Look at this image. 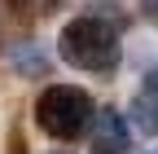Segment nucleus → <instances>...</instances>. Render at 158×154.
Listing matches in <instances>:
<instances>
[{
  "label": "nucleus",
  "mask_w": 158,
  "mask_h": 154,
  "mask_svg": "<svg viewBox=\"0 0 158 154\" xmlns=\"http://www.w3.org/2000/svg\"><path fill=\"white\" fill-rule=\"evenodd\" d=\"M57 57H62L66 66H75V71L101 75V71L118 66L123 44H118L114 22H106V18H97V13H84V18H70L62 27V35H57Z\"/></svg>",
  "instance_id": "f257e3e1"
},
{
  "label": "nucleus",
  "mask_w": 158,
  "mask_h": 154,
  "mask_svg": "<svg viewBox=\"0 0 158 154\" xmlns=\"http://www.w3.org/2000/svg\"><path fill=\"white\" fill-rule=\"evenodd\" d=\"M92 119H97V106L75 84H48L35 97V123L53 141H79L92 128Z\"/></svg>",
  "instance_id": "f03ea898"
},
{
  "label": "nucleus",
  "mask_w": 158,
  "mask_h": 154,
  "mask_svg": "<svg viewBox=\"0 0 158 154\" xmlns=\"http://www.w3.org/2000/svg\"><path fill=\"white\" fill-rule=\"evenodd\" d=\"M97 128H92V154H127L132 150V128H127V119L118 110H101L92 119Z\"/></svg>",
  "instance_id": "7ed1b4c3"
},
{
  "label": "nucleus",
  "mask_w": 158,
  "mask_h": 154,
  "mask_svg": "<svg viewBox=\"0 0 158 154\" xmlns=\"http://www.w3.org/2000/svg\"><path fill=\"white\" fill-rule=\"evenodd\" d=\"M132 123L145 132V137H158V66L141 79V88H136L132 97Z\"/></svg>",
  "instance_id": "20e7f679"
},
{
  "label": "nucleus",
  "mask_w": 158,
  "mask_h": 154,
  "mask_svg": "<svg viewBox=\"0 0 158 154\" xmlns=\"http://www.w3.org/2000/svg\"><path fill=\"white\" fill-rule=\"evenodd\" d=\"M141 13L149 18V22H154V27H158V0H141Z\"/></svg>",
  "instance_id": "39448f33"
},
{
  "label": "nucleus",
  "mask_w": 158,
  "mask_h": 154,
  "mask_svg": "<svg viewBox=\"0 0 158 154\" xmlns=\"http://www.w3.org/2000/svg\"><path fill=\"white\" fill-rule=\"evenodd\" d=\"M53 154H70V150H53Z\"/></svg>",
  "instance_id": "423d86ee"
}]
</instances>
